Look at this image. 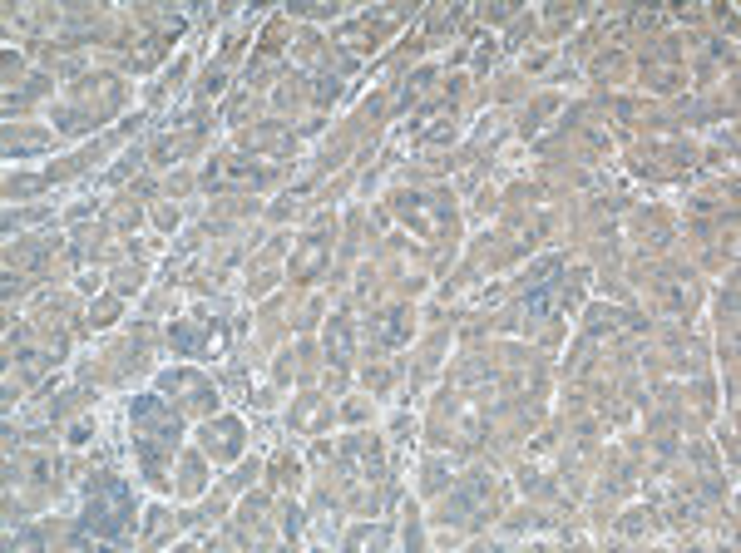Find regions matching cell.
Returning <instances> with one entry per match:
<instances>
[{
  "label": "cell",
  "instance_id": "obj_1",
  "mask_svg": "<svg viewBox=\"0 0 741 553\" xmlns=\"http://www.w3.org/2000/svg\"><path fill=\"white\" fill-rule=\"evenodd\" d=\"M129 519H134V499L129 484L114 474H99L84 494V529L80 539H129Z\"/></svg>",
  "mask_w": 741,
  "mask_h": 553
},
{
  "label": "cell",
  "instance_id": "obj_2",
  "mask_svg": "<svg viewBox=\"0 0 741 553\" xmlns=\"http://www.w3.org/2000/svg\"><path fill=\"white\" fill-rule=\"evenodd\" d=\"M178 430H183V420H178V410L164 395H139L134 400V445H139L144 470L154 479H164V450H173Z\"/></svg>",
  "mask_w": 741,
  "mask_h": 553
},
{
  "label": "cell",
  "instance_id": "obj_3",
  "mask_svg": "<svg viewBox=\"0 0 741 553\" xmlns=\"http://www.w3.org/2000/svg\"><path fill=\"white\" fill-rule=\"evenodd\" d=\"M569 302V287H564V262H544L534 277H529V292H524V316H554Z\"/></svg>",
  "mask_w": 741,
  "mask_h": 553
},
{
  "label": "cell",
  "instance_id": "obj_4",
  "mask_svg": "<svg viewBox=\"0 0 741 553\" xmlns=\"http://www.w3.org/2000/svg\"><path fill=\"white\" fill-rule=\"evenodd\" d=\"M272 178V163H247V158H218L213 168H208V188H252V183H267Z\"/></svg>",
  "mask_w": 741,
  "mask_h": 553
},
{
  "label": "cell",
  "instance_id": "obj_5",
  "mask_svg": "<svg viewBox=\"0 0 741 553\" xmlns=\"http://www.w3.org/2000/svg\"><path fill=\"white\" fill-rule=\"evenodd\" d=\"M331 262V237L327 233H312L297 252H292V277L307 282V277H322V267Z\"/></svg>",
  "mask_w": 741,
  "mask_h": 553
},
{
  "label": "cell",
  "instance_id": "obj_6",
  "mask_svg": "<svg viewBox=\"0 0 741 553\" xmlns=\"http://www.w3.org/2000/svg\"><path fill=\"white\" fill-rule=\"evenodd\" d=\"M450 509H455V519H480V514L490 509V474H470V479L455 489Z\"/></svg>",
  "mask_w": 741,
  "mask_h": 553
},
{
  "label": "cell",
  "instance_id": "obj_7",
  "mask_svg": "<svg viewBox=\"0 0 741 553\" xmlns=\"http://www.w3.org/2000/svg\"><path fill=\"white\" fill-rule=\"evenodd\" d=\"M396 20H401V10H381V15H366V20L346 25L336 40H341V45H376V40H381V35L396 25Z\"/></svg>",
  "mask_w": 741,
  "mask_h": 553
},
{
  "label": "cell",
  "instance_id": "obj_8",
  "mask_svg": "<svg viewBox=\"0 0 741 553\" xmlns=\"http://www.w3.org/2000/svg\"><path fill=\"white\" fill-rule=\"evenodd\" d=\"M60 351H65L60 341H55V346H25V351L15 356V366H20V381H30V386H35V381H45V376L55 371Z\"/></svg>",
  "mask_w": 741,
  "mask_h": 553
},
{
  "label": "cell",
  "instance_id": "obj_9",
  "mask_svg": "<svg viewBox=\"0 0 741 553\" xmlns=\"http://www.w3.org/2000/svg\"><path fill=\"white\" fill-rule=\"evenodd\" d=\"M633 331H643V321L628 312H608V307H598V312L588 316V341H613V336H633Z\"/></svg>",
  "mask_w": 741,
  "mask_h": 553
},
{
  "label": "cell",
  "instance_id": "obj_10",
  "mask_svg": "<svg viewBox=\"0 0 741 553\" xmlns=\"http://www.w3.org/2000/svg\"><path fill=\"white\" fill-rule=\"evenodd\" d=\"M203 445H208V455H218V460H233V455L243 450V425H238V420H218V425H208Z\"/></svg>",
  "mask_w": 741,
  "mask_h": 553
},
{
  "label": "cell",
  "instance_id": "obj_11",
  "mask_svg": "<svg viewBox=\"0 0 741 553\" xmlns=\"http://www.w3.org/2000/svg\"><path fill=\"white\" fill-rule=\"evenodd\" d=\"M327 356L336 366L351 361V321H346V316H331L327 321Z\"/></svg>",
  "mask_w": 741,
  "mask_h": 553
},
{
  "label": "cell",
  "instance_id": "obj_12",
  "mask_svg": "<svg viewBox=\"0 0 741 553\" xmlns=\"http://www.w3.org/2000/svg\"><path fill=\"white\" fill-rule=\"evenodd\" d=\"M164 386H168V391H183L188 405H208V400H213V386H208L203 376H188V371H173Z\"/></svg>",
  "mask_w": 741,
  "mask_h": 553
},
{
  "label": "cell",
  "instance_id": "obj_13",
  "mask_svg": "<svg viewBox=\"0 0 741 553\" xmlns=\"http://www.w3.org/2000/svg\"><path fill=\"white\" fill-rule=\"evenodd\" d=\"M658 297H662V307H667L672 316L687 312V307H692V282H687V277H662Z\"/></svg>",
  "mask_w": 741,
  "mask_h": 553
},
{
  "label": "cell",
  "instance_id": "obj_14",
  "mask_svg": "<svg viewBox=\"0 0 741 553\" xmlns=\"http://www.w3.org/2000/svg\"><path fill=\"white\" fill-rule=\"evenodd\" d=\"M401 213H406V223H415L420 233H435V228H440V213H430V203H425L420 193H406V198H401Z\"/></svg>",
  "mask_w": 741,
  "mask_h": 553
},
{
  "label": "cell",
  "instance_id": "obj_15",
  "mask_svg": "<svg viewBox=\"0 0 741 553\" xmlns=\"http://www.w3.org/2000/svg\"><path fill=\"white\" fill-rule=\"evenodd\" d=\"M406 336H411V316L406 312H386L376 321V341H381V346H396V341H406Z\"/></svg>",
  "mask_w": 741,
  "mask_h": 553
},
{
  "label": "cell",
  "instance_id": "obj_16",
  "mask_svg": "<svg viewBox=\"0 0 741 553\" xmlns=\"http://www.w3.org/2000/svg\"><path fill=\"white\" fill-rule=\"evenodd\" d=\"M648 79H653V84H658V89H672V84H677V79H682V70H677V65H672V60H667V55H658V60H653V65H648Z\"/></svg>",
  "mask_w": 741,
  "mask_h": 553
},
{
  "label": "cell",
  "instance_id": "obj_17",
  "mask_svg": "<svg viewBox=\"0 0 741 553\" xmlns=\"http://www.w3.org/2000/svg\"><path fill=\"white\" fill-rule=\"evenodd\" d=\"M55 474H60V465H55L50 455H30V479L45 484V479H55Z\"/></svg>",
  "mask_w": 741,
  "mask_h": 553
},
{
  "label": "cell",
  "instance_id": "obj_18",
  "mask_svg": "<svg viewBox=\"0 0 741 553\" xmlns=\"http://www.w3.org/2000/svg\"><path fill=\"white\" fill-rule=\"evenodd\" d=\"M336 89H341V84H336V79H331V75H322V79H317V99H322V104H327V99H336Z\"/></svg>",
  "mask_w": 741,
  "mask_h": 553
}]
</instances>
